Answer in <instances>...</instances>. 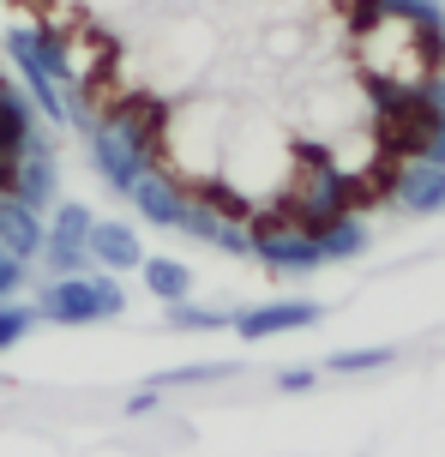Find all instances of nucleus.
I'll list each match as a JSON object with an SVG mask.
<instances>
[{"instance_id":"4","label":"nucleus","mask_w":445,"mask_h":457,"mask_svg":"<svg viewBox=\"0 0 445 457\" xmlns=\"http://www.w3.org/2000/svg\"><path fill=\"white\" fill-rule=\"evenodd\" d=\"M355 199V181H350V169L337 157H307L301 162V175H295V193H289V211L283 217H295L301 228H319L331 223V217H343V211Z\"/></svg>"},{"instance_id":"2","label":"nucleus","mask_w":445,"mask_h":457,"mask_svg":"<svg viewBox=\"0 0 445 457\" xmlns=\"http://www.w3.org/2000/svg\"><path fill=\"white\" fill-rule=\"evenodd\" d=\"M175 235H187V241H199V247H211V253H229V259H247L253 253V205L223 193V187L187 193Z\"/></svg>"},{"instance_id":"19","label":"nucleus","mask_w":445,"mask_h":457,"mask_svg":"<svg viewBox=\"0 0 445 457\" xmlns=\"http://www.w3.org/2000/svg\"><path fill=\"white\" fill-rule=\"evenodd\" d=\"M163 325L169 331H229V307H199V301H175L163 313Z\"/></svg>"},{"instance_id":"15","label":"nucleus","mask_w":445,"mask_h":457,"mask_svg":"<svg viewBox=\"0 0 445 457\" xmlns=\"http://www.w3.org/2000/svg\"><path fill=\"white\" fill-rule=\"evenodd\" d=\"M139 283H144V295H151V301L175 307V301H187V295H193V265H181L175 253H144Z\"/></svg>"},{"instance_id":"3","label":"nucleus","mask_w":445,"mask_h":457,"mask_svg":"<svg viewBox=\"0 0 445 457\" xmlns=\"http://www.w3.org/2000/svg\"><path fill=\"white\" fill-rule=\"evenodd\" d=\"M247 259H259L271 277H313L326 271V253H319V235L313 228H301L295 217H253V253Z\"/></svg>"},{"instance_id":"13","label":"nucleus","mask_w":445,"mask_h":457,"mask_svg":"<svg viewBox=\"0 0 445 457\" xmlns=\"http://www.w3.org/2000/svg\"><path fill=\"white\" fill-rule=\"evenodd\" d=\"M0 247L12 253V259H37L43 253V211H30L24 199H12V193H0Z\"/></svg>"},{"instance_id":"24","label":"nucleus","mask_w":445,"mask_h":457,"mask_svg":"<svg viewBox=\"0 0 445 457\" xmlns=\"http://www.w3.org/2000/svg\"><path fill=\"white\" fill-rule=\"evenodd\" d=\"M319 386V367H283L277 373V391H313Z\"/></svg>"},{"instance_id":"25","label":"nucleus","mask_w":445,"mask_h":457,"mask_svg":"<svg viewBox=\"0 0 445 457\" xmlns=\"http://www.w3.org/2000/svg\"><path fill=\"white\" fill-rule=\"evenodd\" d=\"M151 410H163V391H133V397H127V415H151Z\"/></svg>"},{"instance_id":"17","label":"nucleus","mask_w":445,"mask_h":457,"mask_svg":"<svg viewBox=\"0 0 445 457\" xmlns=\"http://www.w3.org/2000/svg\"><path fill=\"white\" fill-rule=\"evenodd\" d=\"M241 361H193V367H169V373H151V391H187V386H223L235 379Z\"/></svg>"},{"instance_id":"16","label":"nucleus","mask_w":445,"mask_h":457,"mask_svg":"<svg viewBox=\"0 0 445 457\" xmlns=\"http://www.w3.org/2000/svg\"><path fill=\"white\" fill-rule=\"evenodd\" d=\"M398 361V349L391 343H367V349H331L326 361H319V373H331V379H361V373H379V367Z\"/></svg>"},{"instance_id":"8","label":"nucleus","mask_w":445,"mask_h":457,"mask_svg":"<svg viewBox=\"0 0 445 457\" xmlns=\"http://www.w3.org/2000/svg\"><path fill=\"white\" fill-rule=\"evenodd\" d=\"M127 205H133V217H144L151 228H175L181 223V205H187V187L175 181V169L151 162L139 181L127 187Z\"/></svg>"},{"instance_id":"22","label":"nucleus","mask_w":445,"mask_h":457,"mask_svg":"<svg viewBox=\"0 0 445 457\" xmlns=\"http://www.w3.org/2000/svg\"><path fill=\"white\" fill-rule=\"evenodd\" d=\"M91 289H96V307H103V325L109 320H120V313H127V283H120L115 271H91Z\"/></svg>"},{"instance_id":"7","label":"nucleus","mask_w":445,"mask_h":457,"mask_svg":"<svg viewBox=\"0 0 445 457\" xmlns=\"http://www.w3.org/2000/svg\"><path fill=\"white\" fill-rule=\"evenodd\" d=\"M30 307H37V320H43V325H61V331L103 325L91 271H85V277H43V289H37V301H30Z\"/></svg>"},{"instance_id":"20","label":"nucleus","mask_w":445,"mask_h":457,"mask_svg":"<svg viewBox=\"0 0 445 457\" xmlns=\"http://www.w3.org/2000/svg\"><path fill=\"white\" fill-rule=\"evenodd\" d=\"M37 325H43V320H37V307H30V301H19V295L0 301V355H6V349H19Z\"/></svg>"},{"instance_id":"6","label":"nucleus","mask_w":445,"mask_h":457,"mask_svg":"<svg viewBox=\"0 0 445 457\" xmlns=\"http://www.w3.org/2000/svg\"><path fill=\"white\" fill-rule=\"evenodd\" d=\"M326 320V307L307 295H283V301H259V307H229V331L241 343H271L289 331H313Z\"/></svg>"},{"instance_id":"11","label":"nucleus","mask_w":445,"mask_h":457,"mask_svg":"<svg viewBox=\"0 0 445 457\" xmlns=\"http://www.w3.org/2000/svg\"><path fill=\"white\" fill-rule=\"evenodd\" d=\"M43 138H48V127H43V114L30 109V96L0 79V157H24Z\"/></svg>"},{"instance_id":"26","label":"nucleus","mask_w":445,"mask_h":457,"mask_svg":"<svg viewBox=\"0 0 445 457\" xmlns=\"http://www.w3.org/2000/svg\"><path fill=\"white\" fill-rule=\"evenodd\" d=\"M0 386H6V379H0Z\"/></svg>"},{"instance_id":"14","label":"nucleus","mask_w":445,"mask_h":457,"mask_svg":"<svg viewBox=\"0 0 445 457\" xmlns=\"http://www.w3.org/2000/svg\"><path fill=\"white\" fill-rule=\"evenodd\" d=\"M313 235H319V253H326V265H350V259H361V253L374 247V228H367V217H361V211H343V217L319 223Z\"/></svg>"},{"instance_id":"21","label":"nucleus","mask_w":445,"mask_h":457,"mask_svg":"<svg viewBox=\"0 0 445 457\" xmlns=\"http://www.w3.org/2000/svg\"><path fill=\"white\" fill-rule=\"evenodd\" d=\"M37 259H43L48 277H85V271H91V253H85V247H72V241H48V235H43V253H37Z\"/></svg>"},{"instance_id":"5","label":"nucleus","mask_w":445,"mask_h":457,"mask_svg":"<svg viewBox=\"0 0 445 457\" xmlns=\"http://www.w3.org/2000/svg\"><path fill=\"white\" fill-rule=\"evenodd\" d=\"M0 193L24 199L30 211H48L61 199V145H54V133L43 145H30L24 157H0Z\"/></svg>"},{"instance_id":"9","label":"nucleus","mask_w":445,"mask_h":457,"mask_svg":"<svg viewBox=\"0 0 445 457\" xmlns=\"http://www.w3.org/2000/svg\"><path fill=\"white\" fill-rule=\"evenodd\" d=\"M391 205L403 217H440L445 211V169L427 157H409L398 162V175H391Z\"/></svg>"},{"instance_id":"18","label":"nucleus","mask_w":445,"mask_h":457,"mask_svg":"<svg viewBox=\"0 0 445 457\" xmlns=\"http://www.w3.org/2000/svg\"><path fill=\"white\" fill-rule=\"evenodd\" d=\"M54 223H43L48 241H72V247H85L91 241V223H96V211L85 205V199H54Z\"/></svg>"},{"instance_id":"23","label":"nucleus","mask_w":445,"mask_h":457,"mask_svg":"<svg viewBox=\"0 0 445 457\" xmlns=\"http://www.w3.org/2000/svg\"><path fill=\"white\" fill-rule=\"evenodd\" d=\"M24 277H30V265H24V259H12V253L0 247V301H12L24 289Z\"/></svg>"},{"instance_id":"10","label":"nucleus","mask_w":445,"mask_h":457,"mask_svg":"<svg viewBox=\"0 0 445 457\" xmlns=\"http://www.w3.org/2000/svg\"><path fill=\"white\" fill-rule=\"evenodd\" d=\"M85 253H91V271H115V277H127V271H139V265H144L139 228L120 223V217H96Z\"/></svg>"},{"instance_id":"12","label":"nucleus","mask_w":445,"mask_h":457,"mask_svg":"<svg viewBox=\"0 0 445 457\" xmlns=\"http://www.w3.org/2000/svg\"><path fill=\"white\" fill-rule=\"evenodd\" d=\"M361 19H398V24H409L422 43H433L445 54V0H367Z\"/></svg>"},{"instance_id":"1","label":"nucleus","mask_w":445,"mask_h":457,"mask_svg":"<svg viewBox=\"0 0 445 457\" xmlns=\"http://www.w3.org/2000/svg\"><path fill=\"white\" fill-rule=\"evenodd\" d=\"M78 138H85L91 175L109 187V193L127 199V187L139 181L144 169L157 162V151H163V109L144 103V96H127V103H115V109L96 114Z\"/></svg>"}]
</instances>
